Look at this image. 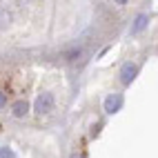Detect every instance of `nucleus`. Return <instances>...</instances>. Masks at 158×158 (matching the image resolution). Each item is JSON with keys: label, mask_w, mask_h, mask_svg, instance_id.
<instances>
[{"label": "nucleus", "mask_w": 158, "mask_h": 158, "mask_svg": "<svg viewBox=\"0 0 158 158\" xmlns=\"http://www.w3.org/2000/svg\"><path fill=\"white\" fill-rule=\"evenodd\" d=\"M123 102H125V98H123V94H109V96L105 98V102H102V107H105V111H107V114H116V111H120V107H123Z\"/></svg>", "instance_id": "obj_3"}, {"label": "nucleus", "mask_w": 158, "mask_h": 158, "mask_svg": "<svg viewBox=\"0 0 158 158\" xmlns=\"http://www.w3.org/2000/svg\"><path fill=\"white\" fill-rule=\"evenodd\" d=\"M71 158H87V156H85V154H73Z\"/></svg>", "instance_id": "obj_9"}, {"label": "nucleus", "mask_w": 158, "mask_h": 158, "mask_svg": "<svg viewBox=\"0 0 158 158\" xmlns=\"http://www.w3.org/2000/svg\"><path fill=\"white\" fill-rule=\"evenodd\" d=\"M147 25H149V16H147V14H138V16H136V20H134V25H131V29H129V34H131V36L140 34Z\"/></svg>", "instance_id": "obj_6"}, {"label": "nucleus", "mask_w": 158, "mask_h": 158, "mask_svg": "<svg viewBox=\"0 0 158 158\" xmlns=\"http://www.w3.org/2000/svg\"><path fill=\"white\" fill-rule=\"evenodd\" d=\"M0 158H16V154H14V149L11 147H0Z\"/></svg>", "instance_id": "obj_7"}, {"label": "nucleus", "mask_w": 158, "mask_h": 158, "mask_svg": "<svg viewBox=\"0 0 158 158\" xmlns=\"http://www.w3.org/2000/svg\"><path fill=\"white\" fill-rule=\"evenodd\" d=\"M54 105H56V98H54V94H49V91H43V94H38V98L34 102V111L36 114H49L51 109H54Z\"/></svg>", "instance_id": "obj_1"}, {"label": "nucleus", "mask_w": 158, "mask_h": 158, "mask_svg": "<svg viewBox=\"0 0 158 158\" xmlns=\"http://www.w3.org/2000/svg\"><path fill=\"white\" fill-rule=\"evenodd\" d=\"M136 73H138V65L136 62H125V65L120 67V82L123 85H131L134 78H136Z\"/></svg>", "instance_id": "obj_2"}, {"label": "nucleus", "mask_w": 158, "mask_h": 158, "mask_svg": "<svg viewBox=\"0 0 158 158\" xmlns=\"http://www.w3.org/2000/svg\"><path fill=\"white\" fill-rule=\"evenodd\" d=\"M29 109H31V105H29L25 98H20V100H16V102L11 105V114L16 116V118H25V116L29 114Z\"/></svg>", "instance_id": "obj_5"}, {"label": "nucleus", "mask_w": 158, "mask_h": 158, "mask_svg": "<svg viewBox=\"0 0 158 158\" xmlns=\"http://www.w3.org/2000/svg\"><path fill=\"white\" fill-rule=\"evenodd\" d=\"M2 107H7V94L0 91V109H2Z\"/></svg>", "instance_id": "obj_8"}, {"label": "nucleus", "mask_w": 158, "mask_h": 158, "mask_svg": "<svg viewBox=\"0 0 158 158\" xmlns=\"http://www.w3.org/2000/svg\"><path fill=\"white\" fill-rule=\"evenodd\" d=\"M80 56H82V47L80 45H71V47H67V49L60 51V58L67 60V62H76Z\"/></svg>", "instance_id": "obj_4"}]
</instances>
